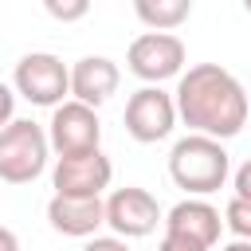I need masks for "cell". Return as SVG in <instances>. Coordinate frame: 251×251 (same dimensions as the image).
Here are the masks:
<instances>
[{
    "mask_svg": "<svg viewBox=\"0 0 251 251\" xmlns=\"http://www.w3.org/2000/svg\"><path fill=\"white\" fill-rule=\"evenodd\" d=\"M173 102H176V118L192 133L212 137V141L235 137L247 126V114H251L243 82L227 67H220V63H196V67H188L176 78Z\"/></svg>",
    "mask_w": 251,
    "mask_h": 251,
    "instance_id": "1",
    "label": "cell"
},
{
    "mask_svg": "<svg viewBox=\"0 0 251 251\" xmlns=\"http://www.w3.org/2000/svg\"><path fill=\"white\" fill-rule=\"evenodd\" d=\"M169 176L176 188H184L188 196L204 200L208 192L224 188V180L231 176V157L224 149V141L188 133L169 149Z\"/></svg>",
    "mask_w": 251,
    "mask_h": 251,
    "instance_id": "2",
    "label": "cell"
},
{
    "mask_svg": "<svg viewBox=\"0 0 251 251\" xmlns=\"http://www.w3.org/2000/svg\"><path fill=\"white\" fill-rule=\"evenodd\" d=\"M51 157L47 129L31 118H16L8 129H0V180L4 184H31Z\"/></svg>",
    "mask_w": 251,
    "mask_h": 251,
    "instance_id": "3",
    "label": "cell"
},
{
    "mask_svg": "<svg viewBox=\"0 0 251 251\" xmlns=\"http://www.w3.org/2000/svg\"><path fill=\"white\" fill-rule=\"evenodd\" d=\"M12 90L31 106H63L71 94V67L51 51H27L12 71Z\"/></svg>",
    "mask_w": 251,
    "mask_h": 251,
    "instance_id": "4",
    "label": "cell"
},
{
    "mask_svg": "<svg viewBox=\"0 0 251 251\" xmlns=\"http://www.w3.org/2000/svg\"><path fill=\"white\" fill-rule=\"evenodd\" d=\"M184 59H188L184 39L173 35V31H141L126 51L129 75H137L145 86H161L165 78H180Z\"/></svg>",
    "mask_w": 251,
    "mask_h": 251,
    "instance_id": "5",
    "label": "cell"
},
{
    "mask_svg": "<svg viewBox=\"0 0 251 251\" xmlns=\"http://www.w3.org/2000/svg\"><path fill=\"white\" fill-rule=\"evenodd\" d=\"M114 165L102 149L90 153H71V157H55L51 169V188L55 196H75V200H102V192L110 188Z\"/></svg>",
    "mask_w": 251,
    "mask_h": 251,
    "instance_id": "6",
    "label": "cell"
},
{
    "mask_svg": "<svg viewBox=\"0 0 251 251\" xmlns=\"http://www.w3.org/2000/svg\"><path fill=\"white\" fill-rule=\"evenodd\" d=\"M157 224H165V212L157 204L153 192L137 188V184H126V188H114L106 196V227L118 235V239H145L157 231Z\"/></svg>",
    "mask_w": 251,
    "mask_h": 251,
    "instance_id": "7",
    "label": "cell"
},
{
    "mask_svg": "<svg viewBox=\"0 0 251 251\" xmlns=\"http://www.w3.org/2000/svg\"><path fill=\"white\" fill-rule=\"evenodd\" d=\"M122 122H126V133H129L133 141L157 145V141H165V137L173 133V126H176V102H173V94L161 90V86H141V90L129 94Z\"/></svg>",
    "mask_w": 251,
    "mask_h": 251,
    "instance_id": "8",
    "label": "cell"
},
{
    "mask_svg": "<svg viewBox=\"0 0 251 251\" xmlns=\"http://www.w3.org/2000/svg\"><path fill=\"white\" fill-rule=\"evenodd\" d=\"M47 141L59 157H71V153H90V149H102V122H98V110L67 98L63 106L51 110V122H47Z\"/></svg>",
    "mask_w": 251,
    "mask_h": 251,
    "instance_id": "9",
    "label": "cell"
},
{
    "mask_svg": "<svg viewBox=\"0 0 251 251\" xmlns=\"http://www.w3.org/2000/svg\"><path fill=\"white\" fill-rule=\"evenodd\" d=\"M118 82H122V71L110 55H82L71 67V98L90 106V110L110 102L118 94Z\"/></svg>",
    "mask_w": 251,
    "mask_h": 251,
    "instance_id": "10",
    "label": "cell"
},
{
    "mask_svg": "<svg viewBox=\"0 0 251 251\" xmlns=\"http://www.w3.org/2000/svg\"><path fill=\"white\" fill-rule=\"evenodd\" d=\"M220 227H224L220 212L208 200H196V196H184L180 204H173L165 212V231L169 235H184V239H192L208 251L220 243Z\"/></svg>",
    "mask_w": 251,
    "mask_h": 251,
    "instance_id": "11",
    "label": "cell"
},
{
    "mask_svg": "<svg viewBox=\"0 0 251 251\" xmlns=\"http://www.w3.org/2000/svg\"><path fill=\"white\" fill-rule=\"evenodd\" d=\"M47 224L59 235L71 239H94L106 224V200H75V196H51L47 200Z\"/></svg>",
    "mask_w": 251,
    "mask_h": 251,
    "instance_id": "12",
    "label": "cell"
},
{
    "mask_svg": "<svg viewBox=\"0 0 251 251\" xmlns=\"http://www.w3.org/2000/svg\"><path fill=\"white\" fill-rule=\"evenodd\" d=\"M133 16L149 27V31H173L192 16V0H137Z\"/></svg>",
    "mask_w": 251,
    "mask_h": 251,
    "instance_id": "13",
    "label": "cell"
},
{
    "mask_svg": "<svg viewBox=\"0 0 251 251\" xmlns=\"http://www.w3.org/2000/svg\"><path fill=\"white\" fill-rule=\"evenodd\" d=\"M224 224L235 231V239H247V243H251V200L231 196L227 208H224Z\"/></svg>",
    "mask_w": 251,
    "mask_h": 251,
    "instance_id": "14",
    "label": "cell"
},
{
    "mask_svg": "<svg viewBox=\"0 0 251 251\" xmlns=\"http://www.w3.org/2000/svg\"><path fill=\"white\" fill-rule=\"evenodd\" d=\"M86 12H90V4H86V0H75V4H55V0H47V16H55V20H63V24L82 20Z\"/></svg>",
    "mask_w": 251,
    "mask_h": 251,
    "instance_id": "15",
    "label": "cell"
},
{
    "mask_svg": "<svg viewBox=\"0 0 251 251\" xmlns=\"http://www.w3.org/2000/svg\"><path fill=\"white\" fill-rule=\"evenodd\" d=\"M12 122H16V90L0 82V129H8Z\"/></svg>",
    "mask_w": 251,
    "mask_h": 251,
    "instance_id": "16",
    "label": "cell"
},
{
    "mask_svg": "<svg viewBox=\"0 0 251 251\" xmlns=\"http://www.w3.org/2000/svg\"><path fill=\"white\" fill-rule=\"evenodd\" d=\"M82 251H129V243L118 239V235H94V239L82 243Z\"/></svg>",
    "mask_w": 251,
    "mask_h": 251,
    "instance_id": "17",
    "label": "cell"
},
{
    "mask_svg": "<svg viewBox=\"0 0 251 251\" xmlns=\"http://www.w3.org/2000/svg\"><path fill=\"white\" fill-rule=\"evenodd\" d=\"M231 184H235V196H243V200H251V157L235 169V176H231Z\"/></svg>",
    "mask_w": 251,
    "mask_h": 251,
    "instance_id": "18",
    "label": "cell"
},
{
    "mask_svg": "<svg viewBox=\"0 0 251 251\" xmlns=\"http://www.w3.org/2000/svg\"><path fill=\"white\" fill-rule=\"evenodd\" d=\"M157 251H208V247H200V243H192V239H184V235H169V231H165V239L157 243Z\"/></svg>",
    "mask_w": 251,
    "mask_h": 251,
    "instance_id": "19",
    "label": "cell"
},
{
    "mask_svg": "<svg viewBox=\"0 0 251 251\" xmlns=\"http://www.w3.org/2000/svg\"><path fill=\"white\" fill-rule=\"evenodd\" d=\"M0 251H20L16 231H12V227H4V224H0Z\"/></svg>",
    "mask_w": 251,
    "mask_h": 251,
    "instance_id": "20",
    "label": "cell"
},
{
    "mask_svg": "<svg viewBox=\"0 0 251 251\" xmlns=\"http://www.w3.org/2000/svg\"><path fill=\"white\" fill-rule=\"evenodd\" d=\"M220 251H251V243H247V239H231V243H224Z\"/></svg>",
    "mask_w": 251,
    "mask_h": 251,
    "instance_id": "21",
    "label": "cell"
},
{
    "mask_svg": "<svg viewBox=\"0 0 251 251\" xmlns=\"http://www.w3.org/2000/svg\"><path fill=\"white\" fill-rule=\"evenodd\" d=\"M247 12H251V0H247Z\"/></svg>",
    "mask_w": 251,
    "mask_h": 251,
    "instance_id": "22",
    "label": "cell"
}]
</instances>
